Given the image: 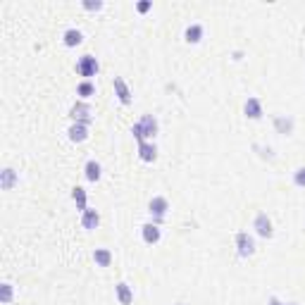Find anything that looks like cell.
<instances>
[{
	"label": "cell",
	"mask_w": 305,
	"mask_h": 305,
	"mask_svg": "<svg viewBox=\"0 0 305 305\" xmlns=\"http://www.w3.org/2000/svg\"><path fill=\"white\" fill-rule=\"evenodd\" d=\"M70 139L76 141V143H81V141L89 139V124L86 122H74L70 126Z\"/></svg>",
	"instance_id": "obj_8"
},
{
	"label": "cell",
	"mask_w": 305,
	"mask_h": 305,
	"mask_svg": "<svg viewBox=\"0 0 305 305\" xmlns=\"http://www.w3.org/2000/svg\"><path fill=\"white\" fill-rule=\"evenodd\" d=\"M203 31H205V29H203L201 24H191V27L186 29V41L188 43H198L203 38Z\"/></svg>",
	"instance_id": "obj_20"
},
{
	"label": "cell",
	"mask_w": 305,
	"mask_h": 305,
	"mask_svg": "<svg viewBox=\"0 0 305 305\" xmlns=\"http://www.w3.org/2000/svg\"><path fill=\"white\" fill-rule=\"evenodd\" d=\"M76 93H79L83 100H89L91 96H96V86H93L91 81H81L79 86H76Z\"/></svg>",
	"instance_id": "obj_21"
},
{
	"label": "cell",
	"mask_w": 305,
	"mask_h": 305,
	"mask_svg": "<svg viewBox=\"0 0 305 305\" xmlns=\"http://www.w3.org/2000/svg\"><path fill=\"white\" fill-rule=\"evenodd\" d=\"M236 253L241 257H248L255 253V241H253V236H248V231H238L236 234Z\"/></svg>",
	"instance_id": "obj_3"
},
{
	"label": "cell",
	"mask_w": 305,
	"mask_h": 305,
	"mask_svg": "<svg viewBox=\"0 0 305 305\" xmlns=\"http://www.w3.org/2000/svg\"><path fill=\"white\" fill-rule=\"evenodd\" d=\"M112 86H115V93H117L119 103H122V105H129V103H132V91H129V86H126V81L122 79V76H115Z\"/></svg>",
	"instance_id": "obj_6"
},
{
	"label": "cell",
	"mask_w": 305,
	"mask_h": 305,
	"mask_svg": "<svg viewBox=\"0 0 305 305\" xmlns=\"http://www.w3.org/2000/svg\"><path fill=\"white\" fill-rule=\"evenodd\" d=\"M83 172H86V179L89 181H98L100 174H103V167H100V162H96V160H89L86 167H83Z\"/></svg>",
	"instance_id": "obj_16"
},
{
	"label": "cell",
	"mask_w": 305,
	"mask_h": 305,
	"mask_svg": "<svg viewBox=\"0 0 305 305\" xmlns=\"http://www.w3.org/2000/svg\"><path fill=\"white\" fill-rule=\"evenodd\" d=\"M72 201L76 203V208L81 210H86V201H89V195H86V188H81V186H74L72 188Z\"/></svg>",
	"instance_id": "obj_17"
},
{
	"label": "cell",
	"mask_w": 305,
	"mask_h": 305,
	"mask_svg": "<svg viewBox=\"0 0 305 305\" xmlns=\"http://www.w3.org/2000/svg\"><path fill=\"white\" fill-rule=\"evenodd\" d=\"M243 110H246V115L250 119H260L263 117V103H260V98H248Z\"/></svg>",
	"instance_id": "obj_10"
},
{
	"label": "cell",
	"mask_w": 305,
	"mask_h": 305,
	"mask_svg": "<svg viewBox=\"0 0 305 305\" xmlns=\"http://www.w3.org/2000/svg\"><path fill=\"white\" fill-rule=\"evenodd\" d=\"M93 260H96V265H100V267H107V265L112 263V253L107 248H96L93 250Z\"/></svg>",
	"instance_id": "obj_18"
},
{
	"label": "cell",
	"mask_w": 305,
	"mask_h": 305,
	"mask_svg": "<svg viewBox=\"0 0 305 305\" xmlns=\"http://www.w3.org/2000/svg\"><path fill=\"white\" fill-rule=\"evenodd\" d=\"M146 10H150V3H139V12H146Z\"/></svg>",
	"instance_id": "obj_24"
},
{
	"label": "cell",
	"mask_w": 305,
	"mask_h": 305,
	"mask_svg": "<svg viewBox=\"0 0 305 305\" xmlns=\"http://www.w3.org/2000/svg\"><path fill=\"white\" fill-rule=\"evenodd\" d=\"M81 38H83V34L79 29H67V31H64V46H70V48L72 46H79Z\"/></svg>",
	"instance_id": "obj_19"
},
{
	"label": "cell",
	"mask_w": 305,
	"mask_h": 305,
	"mask_svg": "<svg viewBox=\"0 0 305 305\" xmlns=\"http://www.w3.org/2000/svg\"><path fill=\"white\" fill-rule=\"evenodd\" d=\"M270 305H296V303H281L279 298H270Z\"/></svg>",
	"instance_id": "obj_25"
},
{
	"label": "cell",
	"mask_w": 305,
	"mask_h": 305,
	"mask_svg": "<svg viewBox=\"0 0 305 305\" xmlns=\"http://www.w3.org/2000/svg\"><path fill=\"white\" fill-rule=\"evenodd\" d=\"M167 210H169V201H167L165 195H155L150 201V215L155 222H162V220H165Z\"/></svg>",
	"instance_id": "obj_5"
},
{
	"label": "cell",
	"mask_w": 305,
	"mask_h": 305,
	"mask_svg": "<svg viewBox=\"0 0 305 305\" xmlns=\"http://www.w3.org/2000/svg\"><path fill=\"white\" fill-rule=\"evenodd\" d=\"M134 136L139 139V143H143V141H150L155 134H158V119L152 117V115H146V117L141 119V122H136L134 124Z\"/></svg>",
	"instance_id": "obj_1"
},
{
	"label": "cell",
	"mask_w": 305,
	"mask_h": 305,
	"mask_svg": "<svg viewBox=\"0 0 305 305\" xmlns=\"http://www.w3.org/2000/svg\"><path fill=\"white\" fill-rule=\"evenodd\" d=\"M155 155H158V148L152 146L150 141H143V143H139V158L143 160V162H152V160H155Z\"/></svg>",
	"instance_id": "obj_13"
},
{
	"label": "cell",
	"mask_w": 305,
	"mask_h": 305,
	"mask_svg": "<svg viewBox=\"0 0 305 305\" xmlns=\"http://www.w3.org/2000/svg\"><path fill=\"white\" fill-rule=\"evenodd\" d=\"M141 234H143V241H146V243H152V246H155V243L160 241L162 231H160L158 224L152 222V224H143V231H141Z\"/></svg>",
	"instance_id": "obj_12"
},
{
	"label": "cell",
	"mask_w": 305,
	"mask_h": 305,
	"mask_svg": "<svg viewBox=\"0 0 305 305\" xmlns=\"http://www.w3.org/2000/svg\"><path fill=\"white\" fill-rule=\"evenodd\" d=\"M115 293H117V300L122 305H129L134 300V291H132V286L124 284V281H119L117 286H115Z\"/></svg>",
	"instance_id": "obj_11"
},
{
	"label": "cell",
	"mask_w": 305,
	"mask_h": 305,
	"mask_svg": "<svg viewBox=\"0 0 305 305\" xmlns=\"http://www.w3.org/2000/svg\"><path fill=\"white\" fill-rule=\"evenodd\" d=\"M12 296H14L12 284H10V281H3V286H0V300L7 305V303H12Z\"/></svg>",
	"instance_id": "obj_22"
},
{
	"label": "cell",
	"mask_w": 305,
	"mask_h": 305,
	"mask_svg": "<svg viewBox=\"0 0 305 305\" xmlns=\"http://www.w3.org/2000/svg\"><path fill=\"white\" fill-rule=\"evenodd\" d=\"M293 181H296V186H305V167L293 174Z\"/></svg>",
	"instance_id": "obj_23"
},
{
	"label": "cell",
	"mask_w": 305,
	"mask_h": 305,
	"mask_svg": "<svg viewBox=\"0 0 305 305\" xmlns=\"http://www.w3.org/2000/svg\"><path fill=\"white\" fill-rule=\"evenodd\" d=\"M81 224H83V229H96L98 224H100V215H98L96 210H83L81 212Z\"/></svg>",
	"instance_id": "obj_15"
},
{
	"label": "cell",
	"mask_w": 305,
	"mask_h": 305,
	"mask_svg": "<svg viewBox=\"0 0 305 305\" xmlns=\"http://www.w3.org/2000/svg\"><path fill=\"white\" fill-rule=\"evenodd\" d=\"M76 72L83 76V81H89L91 76L98 74V60L93 55H83L79 57V62H76Z\"/></svg>",
	"instance_id": "obj_2"
},
{
	"label": "cell",
	"mask_w": 305,
	"mask_h": 305,
	"mask_svg": "<svg viewBox=\"0 0 305 305\" xmlns=\"http://www.w3.org/2000/svg\"><path fill=\"white\" fill-rule=\"evenodd\" d=\"M253 229L257 231V236H263V238H272L274 234V227H272V220L265 212H257L255 220H253Z\"/></svg>",
	"instance_id": "obj_4"
},
{
	"label": "cell",
	"mask_w": 305,
	"mask_h": 305,
	"mask_svg": "<svg viewBox=\"0 0 305 305\" xmlns=\"http://www.w3.org/2000/svg\"><path fill=\"white\" fill-rule=\"evenodd\" d=\"M70 115H72V119H74V122H86V124H91V105L89 103L72 105Z\"/></svg>",
	"instance_id": "obj_7"
},
{
	"label": "cell",
	"mask_w": 305,
	"mask_h": 305,
	"mask_svg": "<svg viewBox=\"0 0 305 305\" xmlns=\"http://www.w3.org/2000/svg\"><path fill=\"white\" fill-rule=\"evenodd\" d=\"M274 129H277L279 134H284V136H289V134L293 132V117H284V115H274Z\"/></svg>",
	"instance_id": "obj_9"
},
{
	"label": "cell",
	"mask_w": 305,
	"mask_h": 305,
	"mask_svg": "<svg viewBox=\"0 0 305 305\" xmlns=\"http://www.w3.org/2000/svg\"><path fill=\"white\" fill-rule=\"evenodd\" d=\"M14 184H17V172H14L12 167H5V169L0 172V186L5 188V191H10Z\"/></svg>",
	"instance_id": "obj_14"
}]
</instances>
